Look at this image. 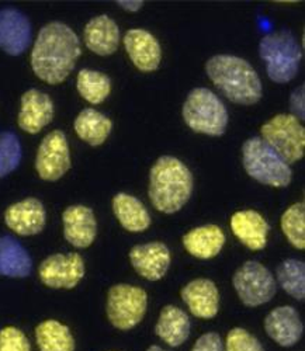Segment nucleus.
<instances>
[{
  "label": "nucleus",
  "mask_w": 305,
  "mask_h": 351,
  "mask_svg": "<svg viewBox=\"0 0 305 351\" xmlns=\"http://www.w3.org/2000/svg\"><path fill=\"white\" fill-rule=\"evenodd\" d=\"M259 53L266 65L269 79L274 83H289L297 76L302 53L290 30L266 34L260 40Z\"/></svg>",
  "instance_id": "obj_4"
},
{
  "label": "nucleus",
  "mask_w": 305,
  "mask_h": 351,
  "mask_svg": "<svg viewBox=\"0 0 305 351\" xmlns=\"http://www.w3.org/2000/svg\"><path fill=\"white\" fill-rule=\"evenodd\" d=\"M225 351H264L260 341L242 328L232 329L225 341Z\"/></svg>",
  "instance_id": "obj_32"
},
{
  "label": "nucleus",
  "mask_w": 305,
  "mask_h": 351,
  "mask_svg": "<svg viewBox=\"0 0 305 351\" xmlns=\"http://www.w3.org/2000/svg\"><path fill=\"white\" fill-rule=\"evenodd\" d=\"M32 43V24L13 8L0 10V49L12 56L21 55Z\"/></svg>",
  "instance_id": "obj_12"
},
{
  "label": "nucleus",
  "mask_w": 305,
  "mask_h": 351,
  "mask_svg": "<svg viewBox=\"0 0 305 351\" xmlns=\"http://www.w3.org/2000/svg\"><path fill=\"white\" fill-rule=\"evenodd\" d=\"M124 47L130 60L141 72H154L162 61V49L158 40L141 28H134L124 36Z\"/></svg>",
  "instance_id": "obj_16"
},
{
  "label": "nucleus",
  "mask_w": 305,
  "mask_h": 351,
  "mask_svg": "<svg viewBox=\"0 0 305 351\" xmlns=\"http://www.w3.org/2000/svg\"><path fill=\"white\" fill-rule=\"evenodd\" d=\"M36 169L45 182H56L71 169V154L63 131L49 132L38 146Z\"/></svg>",
  "instance_id": "obj_10"
},
{
  "label": "nucleus",
  "mask_w": 305,
  "mask_h": 351,
  "mask_svg": "<svg viewBox=\"0 0 305 351\" xmlns=\"http://www.w3.org/2000/svg\"><path fill=\"white\" fill-rule=\"evenodd\" d=\"M180 295L196 317L212 319L218 313L220 292L211 280L199 278L190 281L183 287Z\"/></svg>",
  "instance_id": "obj_18"
},
{
  "label": "nucleus",
  "mask_w": 305,
  "mask_h": 351,
  "mask_svg": "<svg viewBox=\"0 0 305 351\" xmlns=\"http://www.w3.org/2000/svg\"><path fill=\"white\" fill-rule=\"evenodd\" d=\"M40 351H75V341L68 326L56 320H45L36 329Z\"/></svg>",
  "instance_id": "obj_27"
},
{
  "label": "nucleus",
  "mask_w": 305,
  "mask_h": 351,
  "mask_svg": "<svg viewBox=\"0 0 305 351\" xmlns=\"http://www.w3.org/2000/svg\"><path fill=\"white\" fill-rule=\"evenodd\" d=\"M82 55L80 41L72 28L52 21L44 25L32 51V68L48 84L63 83Z\"/></svg>",
  "instance_id": "obj_1"
},
{
  "label": "nucleus",
  "mask_w": 305,
  "mask_h": 351,
  "mask_svg": "<svg viewBox=\"0 0 305 351\" xmlns=\"http://www.w3.org/2000/svg\"><path fill=\"white\" fill-rule=\"evenodd\" d=\"M118 8H121L123 10L128 12V13H137L142 9L144 2H139V0H128V2H124V0H120L117 2Z\"/></svg>",
  "instance_id": "obj_36"
},
{
  "label": "nucleus",
  "mask_w": 305,
  "mask_h": 351,
  "mask_svg": "<svg viewBox=\"0 0 305 351\" xmlns=\"http://www.w3.org/2000/svg\"><path fill=\"white\" fill-rule=\"evenodd\" d=\"M234 288L243 305L255 308L273 300L278 284L269 269L259 261H247L236 270L232 278Z\"/></svg>",
  "instance_id": "obj_9"
},
{
  "label": "nucleus",
  "mask_w": 305,
  "mask_h": 351,
  "mask_svg": "<svg viewBox=\"0 0 305 351\" xmlns=\"http://www.w3.org/2000/svg\"><path fill=\"white\" fill-rule=\"evenodd\" d=\"M33 261L27 250L14 238L0 237V276L24 278L32 274Z\"/></svg>",
  "instance_id": "obj_23"
},
{
  "label": "nucleus",
  "mask_w": 305,
  "mask_h": 351,
  "mask_svg": "<svg viewBox=\"0 0 305 351\" xmlns=\"http://www.w3.org/2000/svg\"><path fill=\"white\" fill-rule=\"evenodd\" d=\"M282 230L295 249H305V207L302 202L293 206L282 217Z\"/></svg>",
  "instance_id": "obj_30"
},
{
  "label": "nucleus",
  "mask_w": 305,
  "mask_h": 351,
  "mask_svg": "<svg viewBox=\"0 0 305 351\" xmlns=\"http://www.w3.org/2000/svg\"><path fill=\"white\" fill-rule=\"evenodd\" d=\"M305 87L301 84L290 96V108L293 111V115L297 120L305 119Z\"/></svg>",
  "instance_id": "obj_35"
},
{
  "label": "nucleus",
  "mask_w": 305,
  "mask_h": 351,
  "mask_svg": "<svg viewBox=\"0 0 305 351\" xmlns=\"http://www.w3.org/2000/svg\"><path fill=\"white\" fill-rule=\"evenodd\" d=\"M40 280L49 288H75L84 276V263L80 254H52L38 269Z\"/></svg>",
  "instance_id": "obj_11"
},
{
  "label": "nucleus",
  "mask_w": 305,
  "mask_h": 351,
  "mask_svg": "<svg viewBox=\"0 0 305 351\" xmlns=\"http://www.w3.org/2000/svg\"><path fill=\"white\" fill-rule=\"evenodd\" d=\"M231 229L243 246L258 252L266 247L270 226L256 211H238L231 217Z\"/></svg>",
  "instance_id": "obj_20"
},
{
  "label": "nucleus",
  "mask_w": 305,
  "mask_h": 351,
  "mask_svg": "<svg viewBox=\"0 0 305 351\" xmlns=\"http://www.w3.org/2000/svg\"><path fill=\"white\" fill-rule=\"evenodd\" d=\"M134 270L148 281H159L170 266V252L162 242L137 245L130 252Z\"/></svg>",
  "instance_id": "obj_13"
},
{
  "label": "nucleus",
  "mask_w": 305,
  "mask_h": 351,
  "mask_svg": "<svg viewBox=\"0 0 305 351\" xmlns=\"http://www.w3.org/2000/svg\"><path fill=\"white\" fill-rule=\"evenodd\" d=\"M205 72L217 89L235 104L253 106L262 99L263 87L259 75L239 56H212L205 64Z\"/></svg>",
  "instance_id": "obj_2"
},
{
  "label": "nucleus",
  "mask_w": 305,
  "mask_h": 351,
  "mask_svg": "<svg viewBox=\"0 0 305 351\" xmlns=\"http://www.w3.org/2000/svg\"><path fill=\"white\" fill-rule=\"evenodd\" d=\"M155 333L170 347H177L190 336V319L185 311L166 305L159 315Z\"/></svg>",
  "instance_id": "obj_24"
},
{
  "label": "nucleus",
  "mask_w": 305,
  "mask_h": 351,
  "mask_svg": "<svg viewBox=\"0 0 305 351\" xmlns=\"http://www.w3.org/2000/svg\"><path fill=\"white\" fill-rule=\"evenodd\" d=\"M64 237L78 249L89 247L96 239L98 222L93 211L84 206H72L64 211Z\"/></svg>",
  "instance_id": "obj_17"
},
{
  "label": "nucleus",
  "mask_w": 305,
  "mask_h": 351,
  "mask_svg": "<svg viewBox=\"0 0 305 351\" xmlns=\"http://www.w3.org/2000/svg\"><path fill=\"white\" fill-rule=\"evenodd\" d=\"M54 119V103L51 97L37 89H30L21 96L19 127L28 134H38Z\"/></svg>",
  "instance_id": "obj_15"
},
{
  "label": "nucleus",
  "mask_w": 305,
  "mask_h": 351,
  "mask_svg": "<svg viewBox=\"0 0 305 351\" xmlns=\"http://www.w3.org/2000/svg\"><path fill=\"white\" fill-rule=\"evenodd\" d=\"M76 87L79 95L90 104L103 103L111 92V80L106 73L82 69L78 73Z\"/></svg>",
  "instance_id": "obj_28"
},
{
  "label": "nucleus",
  "mask_w": 305,
  "mask_h": 351,
  "mask_svg": "<svg viewBox=\"0 0 305 351\" xmlns=\"http://www.w3.org/2000/svg\"><path fill=\"white\" fill-rule=\"evenodd\" d=\"M148 351H165V350L161 348L159 346H150V347L148 348Z\"/></svg>",
  "instance_id": "obj_37"
},
{
  "label": "nucleus",
  "mask_w": 305,
  "mask_h": 351,
  "mask_svg": "<svg viewBox=\"0 0 305 351\" xmlns=\"http://www.w3.org/2000/svg\"><path fill=\"white\" fill-rule=\"evenodd\" d=\"M0 351H32L25 335L13 326L0 330Z\"/></svg>",
  "instance_id": "obj_33"
},
{
  "label": "nucleus",
  "mask_w": 305,
  "mask_h": 351,
  "mask_svg": "<svg viewBox=\"0 0 305 351\" xmlns=\"http://www.w3.org/2000/svg\"><path fill=\"white\" fill-rule=\"evenodd\" d=\"M47 221L45 208L37 198H25L13 204L5 213V222L20 237H33L40 233Z\"/></svg>",
  "instance_id": "obj_14"
},
{
  "label": "nucleus",
  "mask_w": 305,
  "mask_h": 351,
  "mask_svg": "<svg viewBox=\"0 0 305 351\" xmlns=\"http://www.w3.org/2000/svg\"><path fill=\"white\" fill-rule=\"evenodd\" d=\"M242 165L251 178L264 186L287 187L293 171L270 146L258 136L249 138L242 146Z\"/></svg>",
  "instance_id": "obj_5"
},
{
  "label": "nucleus",
  "mask_w": 305,
  "mask_h": 351,
  "mask_svg": "<svg viewBox=\"0 0 305 351\" xmlns=\"http://www.w3.org/2000/svg\"><path fill=\"white\" fill-rule=\"evenodd\" d=\"M21 162V143L16 134L0 132V179L14 171Z\"/></svg>",
  "instance_id": "obj_31"
},
{
  "label": "nucleus",
  "mask_w": 305,
  "mask_h": 351,
  "mask_svg": "<svg viewBox=\"0 0 305 351\" xmlns=\"http://www.w3.org/2000/svg\"><path fill=\"white\" fill-rule=\"evenodd\" d=\"M146 292L134 285L118 284L110 288L107 295V316L111 325L120 330H130L144 319L146 312Z\"/></svg>",
  "instance_id": "obj_8"
},
{
  "label": "nucleus",
  "mask_w": 305,
  "mask_h": 351,
  "mask_svg": "<svg viewBox=\"0 0 305 351\" xmlns=\"http://www.w3.org/2000/svg\"><path fill=\"white\" fill-rule=\"evenodd\" d=\"M262 139L287 165L302 159L305 152V130L291 114L273 117L260 128Z\"/></svg>",
  "instance_id": "obj_7"
},
{
  "label": "nucleus",
  "mask_w": 305,
  "mask_h": 351,
  "mask_svg": "<svg viewBox=\"0 0 305 351\" xmlns=\"http://www.w3.org/2000/svg\"><path fill=\"white\" fill-rule=\"evenodd\" d=\"M264 329L271 340L283 347L294 346L302 336V322L293 306H279L264 319Z\"/></svg>",
  "instance_id": "obj_19"
},
{
  "label": "nucleus",
  "mask_w": 305,
  "mask_h": 351,
  "mask_svg": "<svg viewBox=\"0 0 305 351\" xmlns=\"http://www.w3.org/2000/svg\"><path fill=\"white\" fill-rule=\"evenodd\" d=\"M192 351H225V348L220 335L205 333L194 343Z\"/></svg>",
  "instance_id": "obj_34"
},
{
  "label": "nucleus",
  "mask_w": 305,
  "mask_h": 351,
  "mask_svg": "<svg viewBox=\"0 0 305 351\" xmlns=\"http://www.w3.org/2000/svg\"><path fill=\"white\" fill-rule=\"evenodd\" d=\"M225 243V233L217 225H203L183 237V246L197 258L216 257Z\"/></svg>",
  "instance_id": "obj_22"
},
{
  "label": "nucleus",
  "mask_w": 305,
  "mask_h": 351,
  "mask_svg": "<svg viewBox=\"0 0 305 351\" xmlns=\"http://www.w3.org/2000/svg\"><path fill=\"white\" fill-rule=\"evenodd\" d=\"M75 132L78 136L91 146H99L109 138L113 123L109 117L93 108H84L75 120Z\"/></svg>",
  "instance_id": "obj_26"
},
{
  "label": "nucleus",
  "mask_w": 305,
  "mask_h": 351,
  "mask_svg": "<svg viewBox=\"0 0 305 351\" xmlns=\"http://www.w3.org/2000/svg\"><path fill=\"white\" fill-rule=\"evenodd\" d=\"M181 114L188 127L197 134L221 136L228 127L227 107L205 87H197L188 95Z\"/></svg>",
  "instance_id": "obj_6"
},
{
  "label": "nucleus",
  "mask_w": 305,
  "mask_h": 351,
  "mask_svg": "<svg viewBox=\"0 0 305 351\" xmlns=\"http://www.w3.org/2000/svg\"><path fill=\"white\" fill-rule=\"evenodd\" d=\"M113 211L126 230L144 232L150 225V215L144 204L134 195L118 193L113 198Z\"/></svg>",
  "instance_id": "obj_25"
},
{
  "label": "nucleus",
  "mask_w": 305,
  "mask_h": 351,
  "mask_svg": "<svg viewBox=\"0 0 305 351\" xmlns=\"http://www.w3.org/2000/svg\"><path fill=\"white\" fill-rule=\"evenodd\" d=\"M86 47L100 56L111 55L120 44V28L113 19L106 14L91 19L83 32Z\"/></svg>",
  "instance_id": "obj_21"
},
{
  "label": "nucleus",
  "mask_w": 305,
  "mask_h": 351,
  "mask_svg": "<svg viewBox=\"0 0 305 351\" xmlns=\"http://www.w3.org/2000/svg\"><path fill=\"white\" fill-rule=\"evenodd\" d=\"M149 199L158 211L174 214L186 206L193 193V174L181 160L162 156L149 173Z\"/></svg>",
  "instance_id": "obj_3"
},
{
  "label": "nucleus",
  "mask_w": 305,
  "mask_h": 351,
  "mask_svg": "<svg viewBox=\"0 0 305 351\" xmlns=\"http://www.w3.org/2000/svg\"><path fill=\"white\" fill-rule=\"evenodd\" d=\"M278 281L294 300L305 298V265L301 260L287 258L278 267Z\"/></svg>",
  "instance_id": "obj_29"
}]
</instances>
